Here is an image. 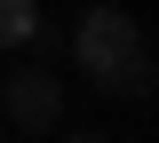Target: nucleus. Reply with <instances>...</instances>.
<instances>
[{
  "label": "nucleus",
  "instance_id": "f03ea898",
  "mask_svg": "<svg viewBox=\"0 0 159 143\" xmlns=\"http://www.w3.org/2000/svg\"><path fill=\"white\" fill-rule=\"evenodd\" d=\"M135 48H143V32H135V16H127V8H88V16H80V32H72L80 72H103V64L135 56Z\"/></svg>",
  "mask_w": 159,
  "mask_h": 143
},
{
  "label": "nucleus",
  "instance_id": "7ed1b4c3",
  "mask_svg": "<svg viewBox=\"0 0 159 143\" xmlns=\"http://www.w3.org/2000/svg\"><path fill=\"white\" fill-rule=\"evenodd\" d=\"M88 80H96L103 96L127 103V96H151V87H159V64H151V48H135V56H119V64H103V72H88Z\"/></svg>",
  "mask_w": 159,
  "mask_h": 143
},
{
  "label": "nucleus",
  "instance_id": "20e7f679",
  "mask_svg": "<svg viewBox=\"0 0 159 143\" xmlns=\"http://www.w3.org/2000/svg\"><path fill=\"white\" fill-rule=\"evenodd\" d=\"M32 24H40V0H0V56L32 40Z\"/></svg>",
  "mask_w": 159,
  "mask_h": 143
},
{
  "label": "nucleus",
  "instance_id": "f257e3e1",
  "mask_svg": "<svg viewBox=\"0 0 159 143\" xmlns=\"http://www.w3.org/2000/svg\"><path fill=\"white\" fill-rule=\"evenodd\" d=\"M0 111H8L16 135H48L64 119V80L48 64H16V80H0Z\"/></svg>",
  "mask_w": 159,
  "mask_h": 143
},
{
  "label": "nucleus",
  "instance_id": "39448f33",
  "mask_svg": "<svg viewBox=\"0 0 159 143\" xmlns=\"http://www.w3.org/2000/svg\"><path fill=\"white\" fill-rule=\"evenodd\" d=\"M72 143H103V135H72Z\"/></svg>",
  "mask_w": 159,
  "mask_h": 143
}]
</instances>
